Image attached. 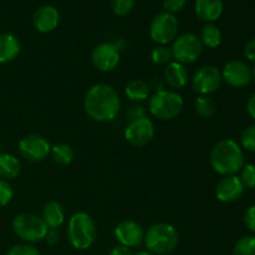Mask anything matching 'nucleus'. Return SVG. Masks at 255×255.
Returning <instances> with one entry per match:
<instances>
[{
  "label": "nucleus",
  "instance_id": "6",
  "mask_svg": "<svg viewBox=\"0 0 255 255\" xmlns=\"http://www.w3.org/2000/svg\"><path fill=\"white\" fill-rule=\"evenodd\" d=\"M11 228L15 236L27 244H34L45 241V237L49 231L42 218L31 213L17 214L12 219Z\"/></svg>",
  "mask_w": 255,
  "mask_h": 255
},
{
  "label": "nucleus",
  "instance_id": "30",
  "mask_svg": "<svg viewBox=\"0 0 255 255\" xmlns=\"http://www.w3.org/2000/svg\"><path fill=\"white\" fill-rule=\"evenodd\" d=\"M241 143L247 151L255 152V126H249L241 133Z\"/></svg>",
  "mask_w": 255,
  "mask_h": 255
},
{
  "label": "nucleus",
  "instance_id": "16",
  "mask_svg": "<svg viewBox=\"0 0 255 255\" xmlns=\"http://www.w3.org/2000/svg\"><path fill=\"white\" fill-rule=\"evenodd\" d=\"M32 24L39 32L47 34L59 26L60 12L59 10L51 5H44L35 10L32 15Z\"/></svg>",
  "mask_w": 255,
  "mask_h": 255
},
{
  "label": "nucleus",
  "instance_id": "35",
  "mask_svg": "<svg viewBox=\"0 0 255 255\" xmlns=\"http://www.w3.org/2000/svg\"><path fill=\"white\" fill-rule=\"evenodd\" d=\"M243 221L247 228L251 232H253V233H255V204L247 209L246 213H244Z\"/></svg>",
  "mask_w": 255,
  "mask_h": 255
},
{
  "label": "nucleus",
  "instance_id": "18",
  "mask_svg": "<svg viewBox=\"0 0 255 255\" xmlns=\"http://www.w3.org/2000/svg\"><path fill=\"white\" fill-rule=\"evenodd\" d=\"M194 10L202 21L213 22L223 14V0H196Z\"/></svg>",
  "mask_w": 255,
  "mask_h": 255
},
{
  "label": "nucleus",
  "instance_id": "37",
  "mask_svg": "<svg viewBox=\"0 0 255 255\" xmlns=\"http://www.w3.org/2000/svg\"><path fill=\"white\" fill-rule=\"evenodd\" d=\"M148 85L151 91H153V94H156V92L163 91L164 86H166V82H164L163 77H154Z\"/></svg>",
  "mask_w": 255,
  "mask_h": 255
},
{
  "label": "nucleus",
  "instance_id": "33",
  "mask_svg": "<svg viewBox=\"0 0 255 255\" xmlns=\"http://www.w3.org/2000/svg\"><path fill=\"white\" fill-rule=\"evenodd\" d=\"M127 117H128L129 121H133V120H138V119H143V117H147L146 107L142 106L141 104L132 105V106H129L128 110H127Z\"/></svg>",
  "mask_w": 255,
  "mask_h": 255
},
{
  "label": "nucleus",
  "instance_id": "21",
  "mask_svg": "<svg viewBox=\"0 0 255 255\" xmlns=\"http://www.w3.org/2000/svg\"><path fill=\"white\" fill-rule=\"evenodd\" d=\"M21 173V163L19 159L10 153H0V178L11 181Z\"/></svg>",
  "mask_w": 255,
  "mask_h": 255
},
{
  "label": "nucleus",
  "instance_id": "17",
  "mask_svg": "<svg viewBox=\"0 0 255 255\" xmlns=\"http://www.w3.org/2000/svg\"><path fill=\"white\" fill-rule=\"evenodd\" d=\"M163 80L166 85H168L171 89H183L188 84L189 80L188 70L186 69V65L177 61L169 62L163 70Z\"/></svg>",
  "mask_w": 255,
  "mask_h": 255
},
{
  "label": "nucleus",
  "instance_id": "24",
  "mask_svg": "<svg viewBox=\"0 0 255 255\" xmlns=\"http://www.w3.org/2000/svg\"><path fill=\"white\" fill-rule=\"evenodd\" d=\"M50 156L52 157V161L60 166H67L72 162L75 157V152L72 147L67 143H57L51 147Z\"/></svg>",
  "mask_w": 255,
  "mask_h": 255
},
{
  "label": "nucleus",
  "instance_id": "19",
  "mask_svg": "<svg viewBox=\"0 0 255 255\" xmlns=\"http://www.w3.org/2000/svg\"><path fill=\"white\" fill-rule=\"evenodd\" d=\"M42 221L49 229H57L66 221V213L61 203L57 201H50L42 209Z\"/></svg>",
  "mask_w": 255,
  "mask_h": 255
},
{
  "label": "nucleus",
  "instance_id": "20",
  "mask_svg": "<svg viewBox=\"0 0 255 255\" xmlns=\"http://www.w3.org/2000/svg\"><path fill=\"white\" fill-rule=\"evenodd\" d=\"M21 45L15 35L5 32L0 35V64L12 62L20 54Z\"/></svg>",
  "mask_w": 255,
  "mask_h": 255
},
{
  "label": "nucleus",
  "instance_id": "28",
  "mask_svg": "<svg viewBox=\"0 0 255 255\" xmlns=\"http://www.w3.org/2000/svg\"><path fill=\"white\" fill-rule=\"evenodd\" d=\"M244 189H255V166L254 164H244L241 169V176H239Z\"/></svg>",
  "mask_w": 255,
  "mask_h": 255
},
{
  "label": "nucleus",
  "instance_id": "39",
  "mask_svg": "<svg viewBox=\"0 0 255 255\" xmlns=\"http://www.w3.org/2000/svg\"><path fill=\"white\" fill-rule=\"evenodd\" d=\"M109 255H133V254H132L131 249L120 244V246L114 247V248L110 251Z\"/></svg>",
  "mask_w": 255,
  "mask_h": 255
},
{
  "label": "nucleus",
  "instance_id": "26",
  "mask_svg": "<svg viewBox=\"0 0 255 255\" xmlns=\"http://www.w3.org/2000/svg\"><path fill=\"white\" fill-rule=\"evenodd\" d=\"M151 60L153 64L159 65V66H166L173 60L172 49H169L167 45H159L156 49L152 50Z\"/></svg>",
  "mask_w": 255,
  "mask_h": 255
},
{
  "label": "nucleus",
  "instance_id": "29",
  "mask_svg": "<svg viewBox=\"0 0 255 255\" xmlns=\"http://www.w3.org/2000/svg\"><path fill=\"white\" fill-rule=\"evenodd\" d=\"M136 0H112V10L117 16H126L133 10Z\"/></svg>",
  "mask_w": 255,
  "mask_h": 255
},
{
  "label": "nucleus",
  "instance_id": "1",
  "mask_svg": "<svg viewBox=\"0 0 255 255\" xmlns=\"http://www.w3.org/2000/svg\"><path fill=\"white\" fill-rule=\"evenodd\" d=\"M84 110L94 121H114L121 111L119 92L114 86L105 82L92 85L84 97Z\"/></svg>",
  "mask_w": 255,
  "mask_h": 255
},
{
  "label": "nucleus",
  "instance_id": "10",
  "mask_svg": "<svg viewBox=\"0 0 255 255\" xmlns=\"http://www.w3.org/2000/svg\"><path fill=\"white\" fill-rule=\"evenodd\" d=\"M17 149L22 158L32 163H37L50 156L51 146L45 137L32 133L26 134L20 139L17 143Z\"/></svg>",
  "mask_w": 255,
  "mask_h": 255
},
{
  "label": "nucleus",
  "instance_id": "4",
  "mask_svg": "<svg viewBox=\"0 0 255 255\" xmlns=\"http://www.w3.org/2000/svg\"><path fill=\"white\" fill-rule=\"evenodd\" d=\"M144 246L154 255L171 254L177 248L179 234L176 227L169 223H157L144 232Z\"/></svg>",
  "mask_w": 255,
  "mask_h": 255
},
{
  "label": "nucleus",
  "instance_id": "25",
  "mask_svg": "<svg viewBox=\"0 0 255 255\" xmlns=\"http://www.w3.org/2000/svg\"><path fill=\"white\" fill-rule=\"evenodd\" d=\"M194 111L202 119H211L217 112V104L209 96H198L194 101Z\"/></svg>",
  "mask_w": 255,
  "mask_h": 255
},
{
  "label": "nucleus",
  "instance_id": "2",
  "mask_svg": "<svg viewBox=\"0 0 255 255\" xmlns=\"http://www.w3.org/2000/svg\"><path fill=\"white\" fill-rule=\"evenodd\" d=\"M211 166L222 176H233L244 166V153L241 146L231 138L217 142L209 154Z\"/></svg>",
  "mask_w": 255,
  "mask_h": 255
},
{
  "label": "nucleus",
  "instance_id": "41",
  "mask_svg": "<svg viewBox=\"0 0 255 255\" xmlns=\"http://www.w3.org/2000/svg\"><path fill=\"white\" fill-rule=\"evenodd\" d=\"M133 255H154V254H152L151 252H148V251H143V252H138V253H136Z\"/></svg>",
  "mask_w": 255,
  "mask_h": 255
},
{
  "label": "nucleus",
  "instance_id": "32",
  "mask_svg": "<svg viewBox=\"0 0 255 255\" xmlns=\"http://www.w3.org/2000/svg\"><path fill=\"white\" fill-rule=\"evenodd\" d=\"M6 255H40V252L31 244H16L7 251Z\"/></svg>",
  "mask_w": 255,
  "mask_h": 255
},
{
  "label": "nucleus",
  "instance_id": "38",
  "mask_svg": "<svg viewBox=\"0 0 255 255\" xmlns=\"http://www.w3.org/2000/svg\"><path fill=\"white\" fill-rule=\"evenodd\" d=\"M45 241L49 246H56L60 241V233L57 229H49L45 237Z\"/></svg>",
  "mask_w": 255,
  "mask_h": 255
},
{
  "label": "nucleus",
  "instance_id": "27",
  "mask_svg": "<svg viewBox=\"0 0 255 255\" xmlns=\"http://www.w3.org/2000/svg\"><path fill=\"white\" fill-rule=\"evenodd\" d=\"M233 255H255V237L247 236L239 239L233 248Z\"/></svg>",
  "mask_w": 255,
  "mask_h": 255
},
{
  "label": "nucleus",
  "instance_id": "15",
  "mask_svg": "<svg viewBox=\"0 0 255 255\" xmlns=\"http://www.w3.org/2000/svg\"><path fill=\"white\" fill-rule=\"evenodd\" d=\"M244 192V187L242 184L238 176H224L217 183L216 197L222 203H233L238 201Z\"/></svg>",
  "mask_w": 255,
  "mask_h": 255
},
{
  "label": "nucleus",
  "instance_id": "12",
  "mask_svg": "<svg viewBox=\"0 0 255 255\" xmlns=\"http://www.w3.org/2000/svg\"><path fill=\"white\" fill-rule=\"evenodd\" d=\"M120 59L121 55L119 47L111 42H102L92 50V65L102 72H110L116 69L120 64Z\"/></svg>",
  "mask_w": 255,
  "mask_h": 255
},
{
  "label": "nucleus",
  "instance_id": "13",
  "mask_svg": "<svg viewBox=\"0 0 255 255\" xmlns=\"http://www.w3.org/2000/svg\"><path fill=\"white\" fill-rule=\"evenodd\" d=\"M115 237L121 246L127 248H136L143 243L144 231L139 223L132 219L120 222L115 228Z\"/></svg>",
  "mask_w": 255,
  "mask_h": 255
},
{
  "label": "nucleus",
  "instance_id": "5",
  "mask_svg": "<svg viewBox=\"0 0 255 255\" xmlns=\"http://www.w3.org/2000/svg\"><path fill=\"white\" fill-rule=\"evenodd\" d=\"M184 107L181 95L172 90H163L152 95L148 100L149 114L161 121H171L179 116Z\"/></svg>",
  "mask_w": 255,
  "mask_h": 255
},
{
  "label": "nucleus",
  "instance_id": "31",
  "mask_svg": "<svg viewBox=\"0 0 255 255\" xmlns=\"http://www.w3.org/2000/svg\"><path fill=\"white\" fill-rule=\"evenodd\" d=\"M14 198V189L7 181L0 178V207H5Z\"/></svg>",
  "mask_w": 255,
  "mask_h": 255
},
{
  "label": "nucleus",
  "instance_id": "14",
  "mask_svg": "<svg viewBox=\"0 0 255 255\" xmlns=\"http://www.w3.org/2000/svg\"><path fill=\"white\" fill-rule=\"evenodd\" d=\"M222 79L232 87L242 89L252 82V69L241 60H233L224 65Z\"/></svg>",
  "mask_w": 255,
  "mask_h": 255
},
{
  "label": "nucleus",
  "instance_id": "42",
  "mask_svg": "<svg viewBox=\"0 0 255 255\" xmlns=\"http://www.w3.org/2000/svg\"><path fill=\"white\" fill-rule=\"evenodd\" d=\"M252 81L255 84V65H254L253 69H252Z\"/></svg>",
  "mask_w": 255,
  "mask_h": 255
},
{
  "label": "nucleus",
  "instance_id": "7",
  "mask_svg": "<svg viewBox=\"0 0 255 255\" xmlns=\"http://www.w3.org/2000/svg\"><path fill=\"white\" fill-rule=\"evenodd\" d=\"M171 49L174 61L183 65L193 64L202 55L203 44L196 34L187 32L174 39L173 46Z\"/></svg>",
  "mask_w": 255,
  "mask_h": 255
},
{
  "label": "nucleus",
  "instance_id": "8",
  "mask_svg": "<svg viewBox=\"0 0 255 255\" xmlns=\"http://www.w3.org/2000/svg\"><path fill=\"white\" fill-rule=\"evenodd\" d=\"M178 20L173 14L161 12L156 15L149 25V36L156 44L167 45L174 41L178 34Z\"/></svg>",
  "mask_w": 255,
  "mask_h": 255
},
{
  "label": "nucleus",
  "instance_id": "22",
  "mask_svg": "<svg viewBox=\"0 0 255 255\" xmlns=\"http://www.w3.org/2000/svg\"><path fill=\"white\" fill-rule=\"evenodd\" d=\"M125 94L128 97L131 101L138 102L144 101V100L149 99V95H151V89H149V85L147 84L144 80L142 79H132L131 81L127 82L126 89H125Z\"/></svg>",
  "mask_w": 255,
  "mask_h": 255
},
{
  "label": "nucleus",
  "instance_id": "36",
  "mask_svg": "<svg viewBox=\"0 0 255 255\" xmlns=\"http://www.w3.org/2000/svg\"><path fill=\"white\" fill-rule=\"evenodd\" d=\"M243 54L249 61L255 62V37L254 39L249 40V41H247V44L244 45Z\"/></svg>",
  "mask_w": 255,
  "mask_h": 255
},
{
  "label": "nucleus",
  "instance_id": "43",
  "mask_svg": "<svg viewBox=\"0 0 255 255\" xmlns=\"http://www.w3.org/2000/svg\"><path fill=\"white\" fill-rule=\"evenodd\" d=\"M0 148H1V146H0Z\"/></svg>",
  "mask_w": 255,
  "mask_h": 255
},
{
  "label": "nucleus",
  "instance_id": "9",
  "mask_svg": "<svg viewBox=\"0 0 255 255\" xmlns=\"http://www.w3.org/2000/svg\"><path fill=\"white\" fill-rule=\"evenodd\" d=\"M222 81V72L216 66L206 65L194 72L192 77V89L198 96H209L221 87Z\"/></svg>",
  "mask_w": 255,
  "mask_h": 255
},
{
  "label": "nucleus",
  "instance_id": "23",
  "mask_svg": "<svg viewBox=\"0 0 255 255\" xmlns=\"http://www.w3.org/2000/svg\"><path fill=\"white\" fill-rule=\"evenodd\" d=\"M199 39H201L203 46L209 47V49H217L222 44L223 35H222L221 29L218 26H216L212 22H208L202 27Z\"/></svg>",
  "mask_w": 255,
  "mask_h": 255
},
{
  "label": "nucleus",
  "instance_id": "34",
  "mask_svg": "<svg viewBox=\"0 0 255 255\" xmlns=\"http://www.w3.org/2000/svg\"><path fill=\"white\" fill-rule=\"evenodd\" d=\"M187 0H164L163 1V7L166 10V12L169 14H174V12H178L186 6Z\"/></svg>",
  "mask_w": 255,
  "mask_h": 255
},
{
  "label": "nucleus",
  "instance_id": "40",
  "mask_svg": "<svg viewBox=\"0 0 255 255\" xmlns=\"http://www.w3.org/2000/svg\"><path fill=\"white\" fill-rule=\"evenodd\" d=\"M247 111H248L249 116L255 120V94L252 95L247 102Z\"/></svg>",
  "mask_w": 255,
  "mask_h": 255
},
{
  "label": "nucleus",
  "instance_id": "11",
  "mask_svg": "<svg viewBox=\"0 0 255 255\" xmlns=\"http://www.w3.org/2000/svg\"><path fill=\"white\" fill-rule=\"evenodd\" d=\"M154 137V125L148 117L129 121L125 128V138L131 146H147Z\"/></svg>",
  "mask_w": 255,
  "mask_h": 255
},
{
  "label": "nucleus",
  "instance_id": "3",
  "mask_svg": "<svg viewBox=\"0 0 255 255\" xmlns=\"http://www.w3.org/2000/svg\"><path fill=\"white\" fill-rule=\"evenodd\" d=\"M97 237L95 221L86 212H76L67 222V238L77 251H86L94 246Z\"/></svg>",
  "mask_w": 255,
  "mask_h": 255
}]
</instances>
